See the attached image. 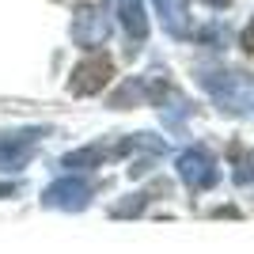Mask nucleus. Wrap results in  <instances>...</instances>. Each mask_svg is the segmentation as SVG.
I'll list each match as a JSON object with an SVG mask.
<instances>
[{"instance_id":"7","label":"nucleus","mask_w":254,"mask_h":254,"mask_svg":"<svg viewBox=\"0 0 254 254\" xmlns=\"http://www.w3.org/2000/svg\"><path fill=\"white\" fill-rule=\"evenodd\" d=\"M243 50H247V53H254V19L247 23V31H243Z\"/></svg>"},{"instance_id":"3","label":"nucleus","mask_w":254,"mask_h":254,"mask_svg":"<svg viewBox=\"0 0 254 254\" xmlns=\"http://www.w3.org/2000/svg\"><path fill=\"white\" fill-rule=\"evenodd\" d=\"M110 72H114L110 57H106V53H95L91 61H84L80 68H76V76H72V91H76V95H95V91H103V87H106Z\"/></svg>"},{"instance_id":"8","label":"nucleus","mask_w":254,"mask_h":254,"mask_svg":"<svg viewBox=\"0 0 254 254\" xmlns=\"http://www.w3.org/2000/svg\"><path fill=\"white\" fill-rule=\"evenodd\" d=\"M15 190V186H8V182H0V197H4V193H11Z\"/></svg>"},{"instance_id":"4","label":"nucleus","mask_w":254,"mask_h":254,"mask_svg":"<svg viewBox=\"0 0 254 254\" xmlns=\"http://www.w3.org/2000/svg\"><path fill=\"white\" fill-rule=\"evenodd\" d=\"M91 197V182L87 179H61L57 186L46 190V205H64V209H80Z\"/></svg>"},{"instance_id":"5","label":"nucleus","mask_w":254,"mask_h":254,"mask_svg":"<svg viewBox=\"0 0 254 254\" xmlns=\"http://www.w3.org/2000/svg\"><path fill=\"white\" fill-rule=\"evenodd\" d=\"M156 11H159L163 27H167L175 38L190 34V11H186V0H156Z\"/></svg>"},{"instance_id":"1","label":"nucleus","mask_w":254,"mask_h":254,"mask_svg":"<svg viewBox=\"0 0 254 254\" xmlns=\"http://www.w3.org/2000/svg\"><path fill=\"white\" fill-rule=\"evenodd\" d=\"M179 175L186 186H193V190H205V186H212L216 182V163H212V156L205 148H190L179 156Z\"/></svg>"},{"instance_id":"2","label":"nucleus","mask_w":254,"mask_h":254,"mask_svg":"<svg viewBox=\"0 0 254 254\" xmlns=\"http://www.w3.org/2000/svg\"><path fill=\"white\" fill-rule=\"evenodd\" d=\"M72 38L80 46H103L110 38V19L103 15V8H80L76 11V23H72Z\"/></svg>"},{"instance_id":"6","label":"nucleus","mask_w":254,"mask_h":254,"mask_svg":"<svg viewBox=\"0 0 254 254\" xmlns=\"http://www.w3.org/2000/svg\"><path fill=\"white\" fill-rule=\"evenodd\" d=\"M118 15H122V27H126L137 42L148 34V15H144V4H140V0H118Z\"/></svg>"}]
</instances>
